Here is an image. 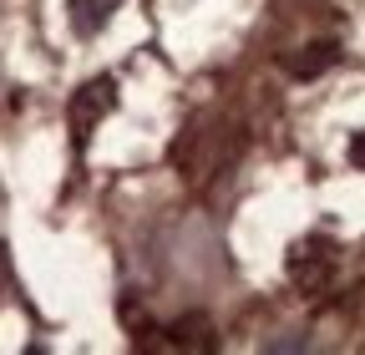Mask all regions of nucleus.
<instances>
[{
    "label": "nucleus",
    "mask_w": 365,
    "mask_h": 355,
    "mask_svg": "<svg viewBox=\"0 0 365 355\" xmlns=\"http://www.w3.org/2000/svg\"><path fill=\"white\" fill-rule=\"evenodd\" d=\"M350 163L365 168V132H355V138H350Z\"/></svg>",
    "instance_id": "39448f33"
},
{
    "label": "nucleus",
    "mask_w": 365,
    "mask_h": 355,
    "mask_svg": "<svg viewBox=\"0 0 365 355\" xmlns=\"http://www.w3.org/2000/svg\"><path fill=\"white\" fill-rule=\"evenodd\" d=\"M117 6H122V0H71V31L76 36H97L112 16H117Z\"/></svg>",
    "instance_id": "7ed1b4c3"
},
{
    "label": "nucleus",
    "mask_w": 365,
    "mask_h": 355,
    "mask_svg": "<svg viewBox=\"0 0 365 355\" xmlns=\"http://www.w3.org/2000/svg\"><path fill=\"white\" fill-rule=\"evenodd\" d=\"M289 274H294V284L299 289H325L330 284V274H335V249L325 244V239H304V244H294V254H289Z\"/></svg>",
    "instance_id": "f257e3e1"
},
{
    "label": "nucleus",
    "mask_w": 365,
    "mask_h": 355,
    "mask_svg": "<svg viewBox=\"0 0 365 355\" xmlns=\"http://www.w3.org/2000/svg\"><path fill=\"white\" fill-rule=\"evenodd\" d=\"M112 107H117V81H112V76L86 81L81 92L71 97V132H76V138H86V132L97 127V122H102Z\"/></svg>",
    "instance_id": "f03ea898"
},
{
    "label": "nucleus",
    "mask_w": 365,
    "mask_h": 355,
    "mask_svg": "<svg viewBox=\"0 0 365 355\" xmlns=\"http://www.w3.org/2000/svg\"><path fill=\"white\" fill-rule=\"evenodd\" d=\"M335 46L330 41H314V46H304L299 56H289V76H299V81H309V76H319V71H330L335 66Z\"/></svg>",
    "instance_id": "20e7f679"
}]
</instances>
